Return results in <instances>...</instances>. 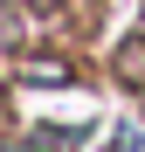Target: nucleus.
Segmentation results:
<instances>
[{
  "mask_svg": "<svg viewBox=\"0 0 145 152\" xmlns=\"http://www.w3.org/2000/svg\"><path fill=\"white\" fill-rule=\"evenodd\" d=\"M117 69H125V83H145V42H131L125 56H117Z\"/></svg>",
  "mask_w": 145,
  "mask_h": 152,
  "instance_id": "f03ea898",
  "label": "nucleus"
},
{
  "mask_svg": "<svg viewBox=\"0 0 145 152\" xmlns=\"http://www.w3.org/2000/svg\"><path fill=\"white\" fill-rule=\"evenodd\" d=\"M21 76H28V83H69V62H28Z\"/></svg>",
  "mask_w": 145,
  "mask_h": 152,
  "instance_id": "f257e3e1",
  "label": "nucleus"
}]
</instances>
